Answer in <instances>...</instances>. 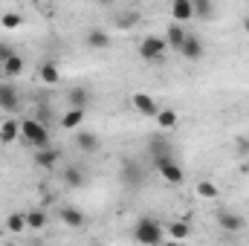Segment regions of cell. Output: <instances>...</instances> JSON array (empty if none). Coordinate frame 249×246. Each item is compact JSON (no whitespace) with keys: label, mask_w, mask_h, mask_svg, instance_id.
<instances>
[{"label":"cell","mask_w":249,"mask_h":246,"mask_svg":"<svg viewBox=\"0 0 249 246\" xmlns=\"http://www.w3.org/2000/svg\"><path fill=\"white\" fill-rule=\"evenodd\" d=\"M20 139H23L32 151L50 148V130H47V124H41L38 119H32V116L20 122Z\"/></svg>","instance_id":"2"},{"label":"cell","mask_w":249,"mask_h":246,"mask_svg":"<svg viewBox=\"0 0 249 246\" xmlns=\"http://www.w3.org/2000/svg\"><path fill=\"white\" fill-rule=\"evenodd\" d=\"M6 229H9V232H23V229H26V214H20V211L9 214V217H6Z\"/></svg>","instance_id":"27"},{"label":"cell","mask_w":249,"mask_h":246,"mask_svg":"<svg viewBox=\"0 0 249 246\" xmlns=\"http://www.w3.org/2000/svg\"><path fill=\"white\" fill-rule=\"evenodd\" d=\"M12 55H15V50H12L9 44H0V64H6Z\"/></svg>","instance_id":"32"},{"label":"cell","mask_w":249,"mask_h":246,"mask_svg":"<svg viewBox=\"0 0 249 246\" xmlns=\"http://www.w3.org/2000/svg\"><path fill=\"white\" fill-rule=\"evenodd\" d=\"M154 168L160 171V177L165 180V183L171 185H180L186 180V174H183V168H180V162L174 159V157H168V159H160V162H154Z\"/></svg>","instance_id":"5"},{"label":"cell","mask_w":249,"mask_h":246,"mask_svg":"<svg viewBox=\"0 0 249 246\" xmlns=\"http://www.w3.org/2000/svg\"><path fill=\"white\" fill-rule=\"evenodd\" d=\"M186 38H188V32L180 26V23H168V29H165V44L171 47V50H183V44H186Z\"/></svg>","instance_id":"14"},{"label":"cell","mask_w":249,"mask_h":246,"mask_svg":"<svg viewBox=\"0 0 249 246\" xmlns=\"http://www.w3.org/2000/svg\"><path fill=\"white\" fill-rule=\"evenodd\" d=\"M0 23H3V26H6V29H18V26H20V23H23V18H20V15H18V12H6V15H3V18H0Z\"/></svg>","instance_id":"30"},{"label":"cell","mask_w":249,"mask_h":246,"mask_svg":"<svg viewBox=\"0 0 249 246\" xmlns=\"http://www.w3.org/2000/svg\"><path fill=\"white\" fill-rule=\"evenodd\" d=\"M15 139H20V122L6 119V122L0 124V142L9 145V142H15Z\"/></svg>","instance_id":"20"},{"label":"cell","mask_w":249,"mask_h":246,"mask_svg":"<svg viewBox=\"0 0 249 246\" xmlns=\"http://www.w3.org/2000/svg\"><path fill=\"white\" fill-rule=\"evenodd\" d=\"M191 6H194V18H203V20L214 18V6L209 0H191Z\"/></svg>","instance_id":"25"},{"label":"cell","mask_w":249,"mask_h":246,"mask_svg":"<svg viewBox=\"0 0 249 246\" xmlns=\"http://www.w3.org/2000/svg\"><path fill=\"white\" fill-rule=\"evenodd\" d=\"M130 105H133V110L142 113V116H157V113H160L157 102H154L148 93H133V96H130Z\"/></svg>","instance_id":"9"},{"label":"cell","mask_w":249,"mask_h":246,"mask_svg":"<svg viewBox=\"0 0 249 246\" xmlns=\"http://www.w3.org/2000/svg\"><path fill=\"white\" fill-rule=\"evenodd\" d=\"M203 53H206V47H203V41H200L197 35H188L186 44H183V50H180V55H183L186 61H200Z\"/></svg>","instance_id":"12"},{"label":"cell","mask_w":249,"mask_h":246,"mask_svg":"<svg viewBox=\"0 0 249 246\" xmlns=\"http://www.w3.org/2000/svg\"><path fill=\"white\" fill-rule=\"evenodd\" d=\"M84 183H87V174H84L78 165H64V185H70V188H81Z\"/></svg>","instance_id":"17"},{"label":"cell","mask_w":249,"mask_h":246,"mask_svg":"<svg viewBox=\"0 0 249 246\" xmlns=\"http://www.w3.org/2000/svg\"><path fill=\"white\" fill-rule=\"evenodd\" d=\"M32 162L38 165V168H44V171H55V165L61 162V151L58 148H44V151H32Z\"/></svg>","instance_id":"7"},{"label":"cell","mask_w":249,"mask_h":246,"mask_svg":"<svg viewBox=\"0 0 249 246\" xmlns=\"http://www.w3.org/2000/svg\"><path fill=\"white\" fill-rule=\"evenodd\" d=\"M18 107H20L18 90H15L12 84H3V87H0V110H6V113H15Z\"/></svg>","instance_id":"13"},{"label":"cell","mask_w":249,"mask_h":246,"mask_svg":"<svg viewBox=\"0 0 249 246\" xmlns=\"http://www.w3.org/2000/svg\"><path fill=\"white\" fill-rule=\"evenodd\" d=\"M0 87H3V70H0Z\"/></svg>","instance_id":"34"},{"label":"cell","mask_w":249,"mask_h":246,"mask_svg":"<svg viewBox=\"0 0 249 246\" xmlns=\"http://www.w3.org/2000/svg\"><path fill=\"white\" fill-rule=\"evenodd\" d=\"M157 122H160V127H174V124H177V113H174L171 107H165V110L157 113Z\"/></svg>","instance_id":"28"},{"label":"cell","mask_w":249,"mask_h":246,"mask_svg":"<svg viewBox=\"0 0 249 246\" xmlns=\"http://www.w3.org/2000/svg\"><path fill=\"white\" fill-rule=\"evenodd\" d=\"M165 50H168V44H165V38H160V35H148V38L139 44V55H142L145 61H160V58L165 55Z\"/></svg>","instance_id":"4"},{"label":"cell","mask_w":249,"mask_h":246,"mask_svg":"<svg viewBox=\"0 0 249 246\" xmlns=\"http://www.w3.org/2000/svg\"><path fill=\"white\" fill-rule=\"evenodd\" d=\"M194 188H197V194H200L203 200H217V194H220V191H217V185L212 183V180H200Z\"/></svg>","instance_id":"26"},{"label":"cell","mask_w":249,"mask_h":246,"mask_svg":"<svg viewBox=\"0 0 249 246\" xmlns=\"http://www.w3.org/2000/svg\"><path fill=\"white\" fill-rule=\"evenodd\" d=\"M58 217H61L64 226H70V229H81V226L87 223L84 211H81V209H75V206H61V209H58Z\"/></svg>","instance_id":"11"},{"label":"cell","mask_w":249,"mask_h":246,"mask_svg":"<svg viewBox=\"0 0 249 246\" xmlns=\"http://www.w3.org/2000/svg\"><path fill=\"white\" fill-rule=\"evenodd\" d=\"M235 151H238L241 157H249V136H238V139H235Z\"/></svg>","instance_id":"31"},{"label":"cell","mask_w":249,"mask_h":246,"mask_svg":"<svg viewBox=\"0 0 249 246\" xmlns=\"http://www.w3.org/2000/svg\"><path fill=\"white\" fill-rule=\"evenodd\" d=\"M23 67H26V64H23V58H20V55L15 53V55H12L9 61L3 64V75H9V78H18V75L23 72Z\"/></svg>","instance_id":"23"},{"label":"cell","mask_w":249,"mask_h":246,"mask_svg":"<svg viewBox=\"0 0 249 246\" xmlns=\"http://www.w3.org/2000/svg\"><path fill=\"white\" fill-rule=\"evenodd\" d=\"M81 122H84V110H67L61 116V127L64 130H81Z\"/></svg>","instance_id":"21"},{"label":"cell","mask_w":249,"mask_h":246,"mask_svg":"<svg viewBox=\"0 0 249 246\" xmlns=\"http://www.w3.org/2000/svg\"><path fill=\"white\" fill-rule=\"evenodd\" d=\"M119 180H122V185L130 188V191L142 188V183H145V168H142V162H136V159H122Z\"/></svg>","instance_id":"3"},{"label":"cell","mask_w":249,"mask_h":246,"mask_svg":"<svg viewBox=\"0 0 249 246\" xmlns=\"http://www.w3.org/2000/svg\"><path fill=\"white\" fill-rule=\"evenodd\" d=\"M136 20H139V15H136V12H124V15L116 18V26H119V29H133V26H136Z\"/></svg>","instance_id":"29"},{"label":"cell","mask_w":249,"mask_h":246,"mask_svg":"<svg viewBox=\"0 0 249 246\" xmlns=\"http://www.w3.org/2000/svg\"><path fill=\"white\" fill-rule=\"evenodd\" d=\"M165 232H168V235H171V241H177V244L191 238V226H188L186 220H171Z\"/></svg>","instance_id":"19"},{"label":"cell","mask_w":249,"mask_h":246,"mask_svg":"<svg viewBox=\"0 0 249 246\" xmlns=\"http://www.w3.org/2000/svg\"><path fill=\"white\" fill-rule=\"evenodd\" d=\"M26 226H29L32 232L44 229V226H47V214H44L41 209H32V211H26Z\"/></svg>","instance_id":"24"},{"label":"cell","mask_w":249,"mask_h":246,"mask_svg":"<svg viewBox=\"0 0 249 246\" xmlns=\"http://www.w3.org/2000/svg\"><path fill=\"white\" fill-rule=\"evenodd\" d=\"M87 47H90V50H107V47H110V35H107L102 26H93V29L87 32Z\"/></svg>","instance_id":"16"},{"label":"cell","mask_w":249,"mask_h":246,"mask_svg":"<svg viewBox=\"0 0 249 246\" xmlns=\"http://www.w3.org/2000/svg\"><path fill=\"white\" fill-rule=\"evenodd\" d=\"M217 226L223 229V232H244V226H247V220L241 217V214H235V211H229V209H217Z\"/></svg>","instance_id":"8"},{"label":"cell","mask_w":249,"mask_h":246,"mask_svg":"<svg viewBox=\"0 0 249 246\" xmlns=\"http://www.w3.org/2000/svg\"><path fill=\"white\" fill-rule=\"evenodd\" d=\"M67 102H70V107H72V110H87L90 93H87L84 87H72V90L67 93Z\"/></svg>","instance_id":"18"},{"label":"cell","mask_w":249,"mask_h":246,"mask_svg":"<svg viewBox=\"0 0 249 246\" xmlns=\"http://www.w3.org/2000/svg\"><path fill=\"white\" fill-rule=\"evenodd\" d=\"M191 18H194L191 0H174V3H171V20H174V23H186Z\"/></svg>","instance_id":"15"},{"label":"cell","mask_w":249,"mask_h":246,"mask_svg":"<svg viewBox=\"0 0 249 246\" xmlns=\"http://www.w3.org/2000/svg\"><path fill=\"white\" fill-rule=\"evenodd\" d=\"M58 78H61V75H58V64L55 61H44L41 64V81H44V84L53 87V84H58Z\"/></svg>","instance_id":"22"},{"label":"cell","mask_w":249,"mask_h":246,"mask_svg":"<svg viewBox=\"0 0 249 246\" xmlns=\"http://www.w3.org/2000/svg\"><path fill=\"white\" fill-rule=\"evenodd\" d=\"M75 148L81 154H96L102 148V139L96 133H90V130H75Z\"/></svg>","instance_id":"10"},{"label":"cell","mask_w":249,"mask_h":246,"mask_svg":"<svg viewBox=\"0 0 249 246\" xmlns=\"http://www.w3.org/2000/svg\"><path fill=\"white\" fill-rule=\"evenodd\" d=\"M165 238V229L154 220V217H139L133 223V241L142 246H160Z\"/></svg>","instance_id":"1"},{"label":"cell","mask_w":249,"mask_h":246,"mask_svg":"<svg viewBox=\"0 0 249 246\" xmlns=\"http://www.w3.org/2000/svg\"><path fill=\"white\" fill-rule=\"evenodd\" d=\"M244 32H247V35H249V15H247V18H244Z\"/></svg>","instance_id":"33"},{"label":"cell","mask_w":249,"mask_h":246,"mask_svg":"<svg viewBox=\"0 0 249 246\" xmlns=\"http://www.w3.org/2000/svg\"><path fill=\"white\" fill-rule=\"evenodd\" d=\"M168 157H174L171 142L162 139V136H151V139H148V159H151V165L160 162V159H168Z\"/></svg>","instance_id":"6"}]
</instances>
